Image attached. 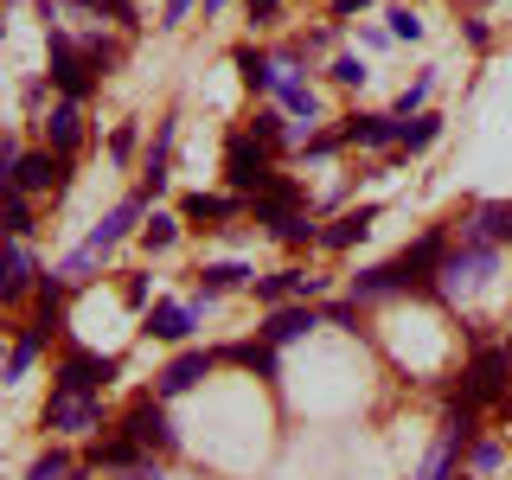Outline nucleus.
Here are the masks:
<instances>
[{"instance_id":"1","label":"nucleus","mask_w":512,"mask_h":480,"mask_svg":"<svg viewBox=\"0 0 512 480\" xmlns=\"http://www.w3.org/2000/svg\"><path fill=\"white\" fill-rule=\"evenodd\" d=\"M436 269H442V237H423V244L404 250L397 263L365 269V276L352 282V301H378V295H397V288H423Z\"/></svg>"},{"instance_id":"2","label":"nucleus","mask_w":512,"mask_h":480,"mask_svg":"<svg viewBox=\"0 0 512 480\" xmlns=\"http://www.w3.org/2000/svg\"><path fill=\"white\" fill-rule=\"evenodd\" d=\"M135 218H141V199H122L116 212H109V218L90 231V244H84V250H77V256H64V269H58V276H64V282H84L90 269H96V263H103V256H109V250H116L122 237H128V224H135Z\"/></svg>"},{"instance_id":"3","label":"nucleus","mask_w":512,"mask_h":480,"mask_svg":"<svg viewBox=\"0 0 512 480\" xmlns=\"http://www.w3.org/2000/svg\"><path fill=\"white\" fill-rule=\"evenodd\" d=\"M224 167H231V186L237 192H263L269 186V148L256 135H237L231 148H224Z\"/></svg>"},{"instance_id":"4","label":"nucleus","mask_w":512,"mask_h":480,"mask_svg":"<svg viewBox=\"0 0 512 480\" xmlns=\"http://www.w3.org/2000/svg\"><path fill=\"white\" fill-rule=\"evenodd\" d=\"M122 436L135 442V448H167V442H173V429H167V410H160L154 397L128 404V416H122Z\"/></svg>"},{"instance_id":"5","label":"nucleus","mask_w":512,"mask_h":480,"mask_svg":"<svg viewBox=\"0 0 512 480\" xmlns=\"http://www.w3.org/2000/svg\"><path fill=\"white\" fill-rule=\"evenodd\" d=\"M45 423H52V429H71V436H84V429L103 423V404H96V397H77V391H58L52 410H45Z\"/></svg>"},{"instance_id":"6","label":"nucleus","mask_w":512,"mask_h":480,"mask_svg":"<svg viewBox=\"0 0 512 480\" xmlns=\"http://www.w3.org/2000/svg\"><path fill=\"white\" fill-rule=\"evenodd\" d=\"M109 378H116V359H90V352H71V359H64V372H58V391L90 397L96 384H109Z\"/></svg>"},{"instance_id":"7","label":"nucleus","mask_w":512,"mask_h":480,"mask_svg":"<svg viewBox=\"0 0 512 480\" xmlns=\"http://www.w3.org/2000/svg\"><path fill=\"white\" fill-rule=\"evenodd\" d=\"M52 84L64 90V103H77V96L90 90V64L77 58L71 39H52Z\"/></svg>"},{"instance_id":"8","label":"nucleus","mask_w":512,"mask_h":480,"mask_svg":"<svg viewBox=\"0 0 512 480\" xmlns=\"http://www.w3.org/2000/svg\"><path fill=\"white\" fill-rule=\"evenodd\" d=\"M506 359L512 352H480L468 365V404H493V397L506 391Z\"/></svg>"},{"instance_id":"9","label":"nucleus","mask_w":512,"mask_h":480,"mask_svg":"<svg viewBox=\"0 0 512 480\" xmlns=\"http://www.w3.org/2000/svg\"><path fill=\"white\" fill-rule=\"evenodd\" d=\"M26 288H32V250L7 244V250H0V301H20Z\"/></svg>"},{"instance_id":"10","label":"nucleus","mask_w":512,"mask_h":480,"mask_svg":"<svg viewBox=\"0 0 512 480\" xmlns=\"http://www.w3.org/2000/svg\"><path fill=\"white\" fill-rule=\"evenodd\" d=\"M64 160H52V154H26L20 160V173H13V186H26V192H58L64 186Z\"/></svg>"},{"instance_id":"11","label":"nucleus","mask_w":512,"mask_h":480,"mask_svg":"<svg viewBox=\"0 0 512 480\" xmlns=\"http://www.w3.org/2000/svg\"><path fill=\"white\" fill-rule=\"evenodd\" d=\"M205 372H212V352H180V359L160 372V397H173V391H192Z\"/></svg>"},{"instance_id":"12","label":"nucleus","mask_w":512,"mask_h":480,"mask_svg":"<svg viewBox=\"0 0 512 480\" xmlns=\"http://www.w3.org/2000/svg\"><path fill=\"white\" fill-rule=\"evenodd\" d=\"M244 282H250L244 263H212V269H199V301H192V314H199L205 301H218L224 288H244Z\"/></svg>"},{"instance_id":"13","label":"nucleus","mask_w":512,"mask_h":480,"mask_svg":"<svg viewBox=\"0 0 512 480\" xmlns=\"http://www.w3.org/2000/svg\"><path fill=\"white\" fill-rule=\"evenodd\" d=\"M372 224H378V205H359V212H346L333 231H320V244H327V250H352L365 231H372Z\"/></svg>"},{"instance_id":"14","label":"nucleus","mask_w":512,"mask_h":480,"mask_svg":"<svg viewBox=\"0 0 512 480\" xmlns=\"http://www.w3.org/2000/svg\"><path fill=\"white\" fill-rule=\"evenodd\" d=\"M308 327H320V314H314V308H276L263 333H269V346H288V340H301Z\"/></svg>"},{"instance_id":"15","label":"nucleus","mask_w":512,"mask_h":480,"mask_svg":"<svg viewBox=\"0 0 512 480\" xmlns=\"http://www.w3.org/2000/svg\"><path fill=\"white\" fill-rule=\"evenodd\" d=\"M346 141H352V148H391V141H397V122L391 116H352Z\"/></svg>"},{"instance_id":"16","label":"nucleus","mask_w":512,"mask_h":480,"mask_svg":"<svg viewBox=\"0 0 512 480\" xmlns=\"http://www.w3.org/2000/svg\"><path fill=\"white\" fill-rule=\"evenodd\" d=\"M506 237H512V205H487L468 224V244H506Z\"/></svg>"},{"instance_id":"17","label":"nucleus","mask_w":512,"mask_h":480,"mask_svg":"<svg viewBox=\"0 0 512 480\" xmlns=\"http://www.w3.org/2000/svg\"><path fill=\"white\" fill-rule=\"evenodd\" d=\"M148 333H160V340H186V333H192V308H180V301H160V308L148 314Z\"/></svg>"},{"instance_id":"18","label":"nucleus","mask_w":512,"mask_h":480,"mask_svg":"<svg viewBox=\"0 0 512 480\" xmlns=\"http://www.w3.org/2000/svg\"><path fill=\"white\" fill-rule=\"evenodd\" d=\"M237 71H244L250 90H276V84H282V64L263 58V52H237Z\"/></svg>"},{"instance_id":"19","label":"nucleus","mask_w":512,"mask_h":480,"mask_svg":"<svg viewBox=\"0 0 512 480\" xmlns=\"http://www.w3.org/2000/svg\"><path fill=\"white\" fill-rule=\"evenodd\" d=\"M256 218H263V224H276V231H282V224L295 218V186H282V180H276V186L263 192V199H256Z\"/></svg>"},{"instance_id":"20","label":"nucleus","mask_w":512,"mask_h":480,"mask_svg":"<svg viewBox=\"0 0 512 480\" xmlns=\"http://www.w3.org/2000/svg\"><path fill=\"white\" fill-rule=\"evenodd\" d=\"M77 128H84L77 103H58V109H52V122H45V135H52V148H58V154H71V148H77Z\"/></svg>"},{"instance_id":"21","label":"nucleus","mask_w":512,"mask_h":480,"mask_svg":"<svg viewBox=\"0 0 512 480\" xmlns=\"http://www.w3.org/2000/svg\"><path fill=\"white\" fill-rule=\"evenodd\" d=\"M224 359H231V365H250V372H276V352H269V346H256V340H237V346H224Z\"/></svg>"},{"instance_id":"22","label":"nucleus","mask_w":512,"mask_h":480,"mask_svg":"<svg viewBox=\"0 0 512 480\" xmlns=\"http://www.w3.org/2000/svg\"><path fill=\"white\" fill-rule=\"evenodd\" d=\"M436 135H442V116H416V122H397V141H404V148H429Z\"/></svg>"},{"instance_id":"23","label":"nucleus","mask_w":512,"mask_h":480,"mask_svg":"<svg viewBox=\"0 0 512 480\" xmlns=\"http://www.w3.org/2000/svg\"><path fill=\"white\" fill-rule=\"evenodd\" d=\"M167 148H173V116L160 122V135H154V154H148V186L167 180Z\"/></svg>"},{"instance_id":"24","label":"nucleus","mask_w":512,"mask_h":480,"mask_svg":"<svg viewBox=\"0 0 512 480\" xmlns=\"http://www.w3.org/2000/svg\"><path fill=\"white\" fill-rule=\"evenodd\" d=\"M0 231H13V237L32 231V212L20 205V192H7V199H0Z\"/></svg>"},{"instance_id":"25","label":"nucleus","mask_w":512,"mask_h":480,"mask_svg":"<svg viewBox=\"0 0 512 480\" xmlns=\"http://www.w3.org/2000/svg\"><path fill=\"white\" fill-rule=\"evenodd\" d=\"M237 199H205V192H192L186 199V218H231Z\"/></svg>"},{"instance_id":"26","label":"nucleus","mask_w":512,"mask_h":480,"mask_svg":"<svg viewBox=\"0 0 512 480\" xmlns=\"http://www.w3.org/2000/svg\"><path fill=\"white\" fill-rule=\"evenodd\" d=\"M141 237H148V250H167V244H173V237H180V218H167V212H154V224H148V231H141Z\"/></svg>"},{"instance_id":"27","label":"nucleus","mask_w":512,"mask_h":480,"mask_svg":"<svg viewBox=\"0 0 512 480\" xmlns=\"http://www.w3.org/2000/svg\"><path fill=\"white\" fill-rule=\"evenodd\" d=\"M64 474H71V461H64V455H39L26 480H64Z\"/></svg>"},{"instance_id":"28","label":"nucleus","mask_w":512,"mask_h":480,"mask_svg":"<svg viewBox=\"0 0 512 480\" xmlns=\"http://www.w3.org/2000/svg\"><path fill=\"white\" fill-rule=\"evenodd\" d=\"M288 288H295V269H282V276H263V282H256V295H263V301H282Z\"/></svg>"},{"instance_id":"29","label":"nucleus","mask_w":512,"mask_h":480,"mask_svg":"<svg viewBox=\"0 0 512 480\" xmlns=\"http://www.w3.org/2000/svg\"><path fill=\"white\" fill-rule=\"evenodd\" d=\"M416 32H423V20H416L410 7H397L391 13V39H416Z\"/></svg>"},{"instance_id":"30","label":"nucleus","mask_w":512,"mask_h":480,"mask_svg":"<svg viewBox=\"0 0 512 480\" xmlns=\"http://www.w3.org/2000/svg\"><path fill=\"white\" fill-rule=\"evenodd\" d=\"M429 84H436V71H423V77H416V84L404 90V103H397V109H404V116H410V109H416V103H423V96H429Z\"/></svg>"},{"instance_id":"31","label":"nucleus","mask_w":512,"mask_h":480,"mask_svg":"<svg viewBox=\"0 0 512 480\" xmlns=\"http://www.w3.org/2000/svg\"><path fill=\"white\" fill-rule=\"evenodd\" d=\"M333 77H340V84H359L365 64H359V58H340V64H333Z\"/></svg>"},{"instance_id":"32","label":"nucleus","mask_w":512,"mask_h":480,"mask_svg":"<svg viewBox=\"0 0 512 480\" xmlns=\"http://www.w3.org/2000/svg\"><path fill=\"white\" fill-rule=\"evenodd\" d=\"M352 314H359V301H333V308H327V320H333V327H346Z\"/></svg>"},{"instance_id":"33","label":"nucleus","mask_w":512,"mask_h":480,"mask_svg":"<svg viewBox=\"0 0 512 480\" xmlns=\"http://www.w3.org/2000/svg\"><path fill=\"white\" fill-rule=\"evenodd\" d=\"M122 480H160L154 461H135V468H122Z\"/></svg>"},{"instance_id":"34","label":"nucleus","mask_w":512,"mask_h":480,"mask_svg":"<svg viewBox=\"0 0 512 480\" xmlns=\"http://www.w3.org/2000/svg\"><path fill=\"white\" fill-rule=\"evenodd\" d=\"M276 7L282 0H250V20H276Z\"/></svg>"},{"instance_id":"35","label":"nucleus","mask_w":512,"mask_h":480,"mask_svg":"<svg viewBox=\"0 0 512 480\" xmlns=\"http://www.w3.org/2000/svg\"><path fill=\"white\" fill-rule=\"evenodd\" d=\"M372 0H333V13H365Z\"/></svg>"},{"instance_id":"36","label":"nucleus","mask_w":512,"mask_h":480,"mask_svg":"<svg viewBox=\"0 0 512 480\" xmlns=\"http://www.w3.org/2000/svg\"><path fill=\"white\" fill-rule=\"evenodd\" d=\"M186 7H192V0H167V26H173V20H186Z\"/></svg>"},{"instance_id":"37","label":"nucleus","mask_w":512,"mask_h":480,"mask_svg":"<svg viewBox=\"0 0 512 480\" xmlns=\"http://www.w3.org/2000/svg\"><path fill=\"white\" fill-rule=\"evenodd\" d=\"M218 7H224V0H205V13H218Z\"/></svg>"}]
</instances>
